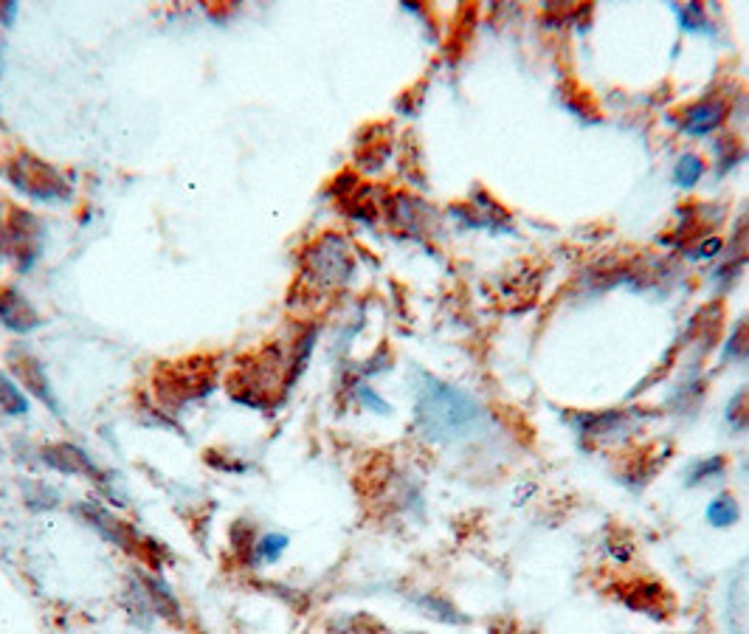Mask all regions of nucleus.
Returning <instances> with one entry per match:
<instances>
[{"label": "nucleus", "mask_w": 749, "mask_h": 634, "mask_svg": "<svg viewBox=\"0 0 749 634\" xmlns=\"http://www.w3.org/2000/svg\"><path fill=\"white\" fill-rule=\"evenodd\" d=\"M417 418L428 434L454 437V434H465V429L474 426L479 418V406L459 389L428 381V387L420 389Z\"/></svg>", "instance_id": "nucleus-1"}, {"label": "nucleus", "mask_w": 749, "mask_h": 634, "mask_svg": "<svg viewBox=\"0 0 749 634\" xmlns=\"http://www.w3.org/2000/svg\"><path fill=\"white\" fill-rule=\"evenodd\" d=\"M158 395L167 403H189L206 398L217 384V367L209 358L167 361L153 375Z\"/></svg>", "instance_id": "nucleus-2"}, {"label": "nucleus", "mask_w": 749, "mask_h": 634, "mask_svg": "<svg viewBox=\"0 0 749 634\" xmlns=\"http://www.w3.org/2000/svg\"><path fill=\"white\" fill-rule=\"evenodd\" d=\"M3 178L15 186L17 192H23L26 198L37 203H57L68 198V184L60 172L54 170L51 164H46L43 158L31 153H20L15 158H9L3 164Z\"/></svg>", "instance_id": "nucleus-3"}, {"label": "nucleus", "mask_w": 749, "mask_h": 634, "mask_svg": "<svg viewBox=\"0 0 749 634\" xmlns=\"http://www.w3.org/2000/svg\"><path fill=\"white\" fill-rule=\"evenodd\" d=\"M0 322L15 333H29L43 319L26 296L15 291L12 285H3L0 288Z\"/></svg>", "instance_id": "nucleus-4"}, {"label": "nucleus", "mask_w": 749, "mask_h": 634, "mask_svg": "<svg viewBox=\"0 0 749 634\" xmlns=\"http://www.w3.org/2000/svg\"><path fill=\"white\" fill-rule=\"evenodd\" d=\"M9 364H12V372L17 375V381L57 412V398L51 392V384H48L46 372H43V364L34 356H29L26 350H12L9 353Z\"/></svg>", "instance_id": "nucleus-5"}, {"label": "nucleus", "mask_w": 749, "mask_h": 634, "mask_svg": "<svg viewBox=\"0 0 749 634\" xmlns=\"http://www.w3.org/2000/svg\"><path fill=\"white\" fill-rule=\"evenodd\" d=\"M43 460H46L51 468L57 471H65V474H88V477H99V471L93 468V463L88 460V454L71 443H54V446H46L43 449Z\"/></svg>", "instance_id": "nucleus-6"}, {"label": "nucleus", "mask_w": 749, "mask_h": 634, "mask_svg": "<svg viewBox=\"0 0 749 634\" xmlns=\"http://www.w3.org/2000/svg\"><path fill=\"white\" fill-rule=\"evenodd\" d=\"M721 119H724V105H719V102H699V105L685 110L682 130L690 133V136H707V133H713L719 127Z\"/></svg>", "instance_id": "nucleus-7"}, {"label": "nucleus", "mask_w": 749, "mask_h": 634, "mask_svg": "<svg viewBox=\"0 0 749 634\" xmlns=\"http://www.w3.org/2000/svg\"><path fill=\"white\" fill-rule=\"evenodd\" d=\"M138 578H141V587H144V598L150 601V609H155V615H161V618L167 620H178L181 606L175 601V595L158 578H153V575H138Z\"/></svg>", "instance_id": "nucleus-8"}, {"label": "nucleus", "mask_w": 749, "mask_h": 634, "mask_svg": "<svg viewBox=\"0 0 749 634\" xmlns=\"http://www.w3.org/2000/svg\"><path fill=\"white\" fill-rule=\"evenodd\" d=\"M0 412H6V415H26L29 412L26 395L6 372H0Z\"/></svg>", "instance_id": "nucleus-9"}, {"label": "nucleus", "mask_w": 749, "mask_h": 634, "mask_svg": "<svg viewBox=\"0 0 749 634\" xmlns=\"http://www.w3.org/2000/svg\"><path fill=\"white\" fill-rule=\"evenodd\" d=\"M707 519H710L716 527L733 525L735 519H738V505H735L733 496L730 494L716 496V499L707 505Z\"/></svg>", "instance_id": "nucleus-10"}, {"label": "nucleus", "mask_w": 749, "mask_h": 634, "mask_svg": "<svg viewBox=\"0 0 749 634\" xmlns=\"http://www.w3.org/2000/svg\"><path fill=\"white\" fill-rule=\"evenodd\" d=\"M285 547H288V539H285V536H279V533H268V536H260V539H257L254 556H257V561H268V564H274V561H279V556L285 553Z\"/></svg>", "instance_id": "nucleus-11"}, {"label": "nucleus", "mask_w": 749, "mask_h": 634, "mask_svg": "<svg viewBox=\"0 0 749 634\" xmlns=\"http://www.w3.org/2000/svg\"><path fill=\"white\" fill-rule=\"evenodd\" d=\"M704 175V161L699 155H685V158H679V164H676V181L682 186H693L699 184V178Z\"/></svg>", "instance_id": "nucleus-12"}, {"label": "nucleus", "mask_w": 749, "mask_h": 634, "mask_svg": "<svg viewBox=\"0 0 749 634\" xmlns=\"http://www.w3.org/2000/svg\"><path fill=\"white\" fill-rule=\"evenodd\" d=\"M727 420H730V426H733V429H738V432L749 429V389H741V392L735 395L733 401H730V409H727Z\"/></svg>", "instance_id": "nucleus-13"}, {"label": "nucleus", "mask_w": 749, "mask_h": 634, "mask_svg": "<svg viewBox=\"0 0 749 634\" xmlns=\"http://www.w3.org/2000/svg\"><path fill=\"white\" fill-rule=\"evenodd\" d=\"M730 358H747L749 356V322L738 325L733 330V336L727 341V350H724Z\"/></svg>", "instance_id": "nucleus-14"}, {"label": "nucleus", "mask_w": 749, "mask_h": 634, "mask_svg": "<svg viewBox=\"0 0 749 634\" xmlns=\"http://www.w3.org/2000/svg\"><path fill=\"white\" fill-rule=\"evenodd\" d=\"M721 468H724V460H721V457H713V460H707V463H699L693 468V474H690V485L710 480V474H719Z\"/></svg>", "instance_id": "nucleus-15"}]
</instances>
